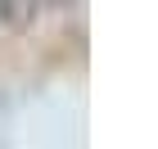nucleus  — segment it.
<instances>
[{"label":"nucleus","instance_id":"nucleus-1","mask_svg":"<svg viewBox=\"0 0 158 149\" xmlns=\"http://www.w3.org/2000/svg\"><path fill=\"white\" fill-rule=\"evenodd\" d=\"M0 14L9 27H27L32 14H36V0H0Z\"/></svg>","mask_w":158,"mask_h":149}]
</instances>
